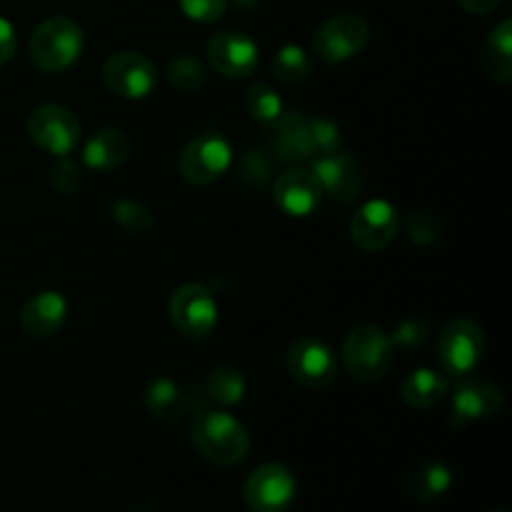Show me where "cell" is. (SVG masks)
Listing matches in <instances>:
<instances>
[{
    "label": "cell",
    "instance_id": "obj_1",
    "mask_svg": "<svg viewBox=\"0 0 512 512\" xmlns=\"http://www.w3.org/2000/svg\"><path fill=\"white\" fill-rule=\"evenodd\" d=\"M190 443L215 465H238L250 453L248 430L225 410H195Z\"/></svg>",
    "mask_w": 512,
    "mask_h": 512
},
{
    "label": "cell",
    "instance_id": "obj_2",
    "mask_svg": "<svg viewBox=\"0 0 512 512\" xmlns=\"http://www.w3.org/2000/svg\"><path fill=\"white\" fill-rule=\"evenodd\" d=\"M83 45L85 38L80 25L65 15H53L45 18L30 35V63L40 73H60L80 58Z\"/></svg>",
    "mask_w": 512,
    "mask_h": 512
},
{
    "label": "cell",
    "instance_id": "obj_3",
    "mask_svg": "<svg viewBox=\"0 0 512 512\" xmlns=\"http://www.w3.org/2000/svg\"><path fill=\"white\" fill-rule=\"evenodd\" d=\"M343 360L358 383H378L393 368V343L378 325H358L343 343Z\"/></svg>",
    "mask_w": 512,
    "mask_h": 512
},
{
    "label": "cell",
    "instance_id": "obj_4",
    "mask_svg": "<svg viewBox=\"0 0 512 512\" xmlns=\"http://www.w3.org/2000/svg\"><path fill=\"white\" fill-rule=\"evenodd\" d=\"M168 315L173 328L185 340H208L218 325V303L213 293L200 283L180 285L168 303Z\"/></svg>",
    "mask_w": 512,
    "mask_h": 512
},
{
    "label": "cell",
    "instance_id": "obj_5",
    "mask_svg": "<svg viewBox=\"0 0 512 512\" xmlns=\"http://www.w3.org/2000/svg\"><path fill=\"white\" fill-rule=\"evenodd\" d=\"M485 355V333L475 320H450L438 335V360L443 373L455 380H463L478 368Z\"/></svg>",
    "mask_w": 512,
    "mask_h": 512
},
{
    "label": "cell",
    "instance_id": "obj_6",
    "mask_svg": "<svg viewBox=\"0 0 512 512\" xmlns=\"http://www.w3.org/2000/svg\"><path fill=\"white\" fill-rule=\"evenodd\" d=\"M25 130L40 150L55 155V158L73 153L80 140V123L73 110L55 103H45L30 110Z\"/></svg>",
    "mask_w": 512,
    "mask_h": 512
},
{
    "label": "cell",
    "instance_id": "obj_7",
    "mask_svg": "<svg viewBox=\"0 0 512 512\" xmlns=\"http://www.w3.org/2000/svg\"><path fill=\"white\" fill-rule=\"evenodd\" d=\"M290 378L308 390H325L338 378V360L333 348L318 335H305L290 345L285 355Z\"/></svg>",
    "mask_w": 512,
    "mask_h": 512
},
{
    "label": "cell",
    "instance_id": "obj_8",
    "mask_svg": "<svg viewBox=\"0 0 512 512\" xmlns=\"http://www.w3.org/2000/svg\"><path fill=\"white\" fill-rule=\"evenodd\" d=\"M233 165V148L220 133H200L183 148L180 175L193 185H210Z\"/></svg>",
    "mask_w": 512,
    "mask_h": 512
},
{
    "label": "cell",
    "instance_id": "obj_9",
    "mask_svg": "<svg viewBox=\"0 0 512 512\" xmlns=\"http://www.w3.org/2000/svg\"><path fill=\"white\" fill-rule=\"evenodd\" d=\"M370 25L368 20L355 13L335 15L325 20L313 33V50L325 60V63H345L355 58L360 50L368 45Z\"/></svg>",
    "mask_w": 512,
    "mask_h": 512
},
{
    "label": "cell",
    "instance_id": "obj_10",
    "mask_svg": "<svg viewBox=\"0 0 512 512\" xmlns=\"http://www.w3.org/2000/svg\"><path fill=\"white\" fill-rule=\"evenodd\" d=\"M103 83L113 95L123 100H143L148 98L158 83V70L153 60L145 58L135 50H123L105 60Z\"/></svg>",
    "mask_w": 512,
    "mask_h": 512
},
{
    "label": "cell",
    "instance_id": "obj_11",
    "mask_svg": "<svg viewBox=\"0 0 512 512\" xmlns=\"http://www.w3.org/2000/svg\"><path fill=\"white\" fill-rule=\"evenodd\" d=\"M295 475L283 463H265L245 480L243 498L250 512H285L295 500Z\"/></svg>",
    "mask_w": 512,
    "mask_h": 512
},
{
    "label": "cell",
    "instance_id": "obj_12",
    "mask_svg": "<svg viewBox=\"0 0 512 512\" xmlns=\"http://www.w3.org/2000/svg\"><path fill=\"white\" fill-rule=\"evenodd\" d=\"M398 230V210L388 200H370V203L360 205L348 225L350 240L363 253H380V250H385L395 240Z\"/></svg>",
    "mask_w": 512,
    "mask_h": 512
},
{
    "label": "cell",
    "instance_id": "obj_13",
    "mask_svg": "<svg viewBox=\"0 0 512 512\" xmlns=\"http://www.w3.org/2000/svg\"><path fill=\"white\" fill-rule=\"evenodd\" d=\"M313 173L323 193L330 195L335 203L348 205L363 195L365 175L353 153L335 150V153L313 158Z\"/></svg>",
    "mask_w": 512,
    "mask_h": 512
},
{
    "label": "cell",
    "instance_id": "obj_14",
    "mask_svg": "<svg viewBox=\"0 0 512 512\" xmlns=\"http://www.w3.org/2000/svg\"><path fill=\"white\" fill-rule=\"evenodd\" d=\"M208 63L223 78H248L258 68V45L253 38L238 30H223L208 40Z\"/></svg>",
    "mask_w": 512,
    "mask_h": 512
},
{
    "label": "cell",
    "instance_id": "obj_15",
    "mask_svg": "<svg viewBox=\"0 0 512 512\" xmlns=\"http://www.w3.org/2000/svg\"><path fill=\"white\" fill-rule=\"evenodd\" d=\"M505 405L503 390L490 380H465L453 393V425L465 428L470 423L498 418Z\"/></svg>",
    "mask_w": 512,
    "mask_h": 512
},
{
    "label": "cell",
    "instance_id": "obj_16",
    "mask_svg": "<svg viewBox=\"0 0 512 512\" xmlns=\"http://www.w3.org/2000/svg\"><path fill=\"white\" fill-rule=\"evenodd\" d=\"M273 198L283 213L293 215V218H308L323 203L325 193L313 170L290 168L275 180Z\"/></svg>",
    "mask_w": 512,
    "mask_h": 512
},
{
    "label": "cell",
    "instance_id": "obj_17",
    "mask_svg": "<svg viewBox=\"0 0 512 512\" xmlns=\"http://www.w3.org/2000/svg\"><path fill=\"white\" fill-rule=\"evenodd\" d=\"M68 315V303L55 290H40L30 295L20 308V328L30 338H53L65 323Z\"/></svg>",
    "mask_w": 512,
    "mask_h": 512
},
{
    "label": "cell",
    "instance_id": "obj_18",
    "mask_svg": "<svg viewBox=\"0 0 512 512\" xmlns=\"http://www.w3.org/2000/svg\"><path fill=\"white\" fill-rule=\"evenodd\" d=\"M270 128V150L283 163H308L313 160L308 135V115L303 113H283Z\"/></svg>",
    "mask_w": 512,
    "mask_h": 512
},
{
    "label": "cell",
    "instance_id": "obj_19",
    "mask_svg": "<svg viewBox=\"0 0 512 512\" xmlns=\"http://www.w3.org/2000/svg\"><path fill=\"white\" fill-rule=\"evenodd\" d=\"M130 143L128 135L120 128H100L98 133L90 135L88 143L83 150V163L90 170H98V173H108V170L120 168L125 160L130 158Z\"/></svg>",
    "mask_w": 512,
    "mask_h": 512
},
{
    "label": "cell",
    "instance_id": "obj_20",
    "mask_svg": "<svg viewBox=\"0 0 512 512\" xmlns=\"http://www.w3.org/2000/svg\"><path fill=\"white\" fill-rule=\"evenodd\" d=\"M480 63L485 75L495 83L508 85L512 80V20L505 18L490 30L480 50Z\"/></svg>",
    "mask_w": 512,
    "mask_h": 512
},
{
    "label": "cell",
    "instance_id": "obj_21",
    "mask_svg": "<svg viewBox=\"0 0 512 512\" xmlns=\"http://www.w3.org/2000/svg\"><path fill=\"white\" fill-rule=\"evenodd\" d=\"M400 395H403L405 405H410V408H433V405L443 403V398L448 395V375L438 373L433 368L413 370L400 385Z\"/></svg>",
    "mask_w": 512,
    "mask_h": 512
},
{
    "label": "cell",
    "instance_id": "obj_22",
    "mask_svg": "<svg viewBox=\"0 0 512 512\" xmlns=\"http://www.w3.org/2000/svg\"><path fill=\"white\" fill-rule=\"evenodd\" d=\"M188 395L180 390L178 383L168 378H158L145 390V408L160 423H178L188 413Z\"/></svg>",
    "mask_w": 512,
    "mask_h": 512
},
{
    "label": "cell",
    "instance_id": "obj_23",
    "mask_svg": "<svg viewBox=\"0 0 512 512\" xmlns=\"http://www.w3.org/2000/svg\"><path fill=\"white\" fill-rule=\"evenodd\" d=\"M453 485V473L445 463L430 460V463L418 465L408 478V493L410 498L418 500L420 505L438 503Z\"/></svg>",
    "mask_w": 512,
    "mask_h": 512
},
{
    "label": "cell",
    "instance_id": "obj_24",
    "mask_svg": "<svg viewBox=\"0 0 512 512\" xmlns=\"http://www.w3.org/2000/svg\"><path fill=\"white\" fill-rule=\"evenodd\" d=\"M205 400L220 405V408H230L238 405L245 398V378L240 370L235 368H218L208 375V383L203 388Z\"/></svg>",
    "mask_w": 512,
    "mask_h": 512
},
{
    "label": "cell",
    "instance_id": "obj_25",
    "mask_svg": "<svg viewBox=\"0 0 512 512\" xmlns=\"http://www.w3.org/2000/svg\"><path fill=\"white\" fill-rule=\"evenodd\" d=\"M270 68H273V75L280 83L298 85L310 78L313 65H310V58L305 55L303 48H298V45H283V48L275 53Z\"/></svg>",
    "mask_w": 512,
    "mask_h": 512
},
{
    "label": "cell",
    "instance_id": "obj_26",
    "mask_svg": "<svg viewBox=\"0 0 512 512\" xmlns=\"http://www.w3.org/2000/svg\"><path fill=\"white\" fill-rule=\"evenodd\" d=\"M110 215H113L115 223L125 230L128 235H148L150 230L155 228V215L153 210L145 208L143 203L138 200H130V198H120L110 205Z\"/></svg>",
    "mask_w": 512,
    "mask_h": 512
},
{
    "label": "cell",
    "instance_id": "obj_27",
    "mask_svg": "<svg viewBox=\"0 0 512 512\" xmlns=\"http://www.w3.org/2000/svg\"><path fill=\"white\" fill-rule=\"evenodd\" d=\"M168 83L180 93H195L205 83V65L195 55H175L165 65Z\"/></svg>",
    "mask_w": 512,
    "mask_h": 512
},
{
    "label": "cell",
    "instance_id": "obj_28",
    "mask_svg": "<svg viewBox=\"0 0 512 512\" xmlns=\"http://www.w3.org/2000/svg\"><path fill=\"white\" fill-rule=\"evenodd\" d=\"M245 108H248L250 118L270 125L283 115V100H280L278 90L270 88L268 83H253L245 95Z\"/></svg>",
    "mask_w": 512,
    "mask_h": 512
},
{
    "label": "cell",
    "instance_id": "obj_29",
    "mask_svg": "<svg viewBox=\"0 0 512 512\" xmlns=\"http://www.w3.org/2000/svg\"><path fill=\"white\" fill-rule=\"evenodd\" d=\"M308 135H310V148H313V158L328 155L340 150V128L330 118L323 115H313L308 118Z\"/></svg>",
    "mask_w": 512,
    "mask_h": 512
},
{
    "label": "cell",
    "instance_id": "obj_30",
    "mask_svg": "<svg viewBox=\"0 0 512 512\" xmlns=\"http://www.w3.org/2000/svg\"><path fill=\"white\" fill-rule=\"evenodd\" d=\"M405 228H408L410 240L418 245H435L445 233L443 220L435 213H425V210L410 213L408 220H405Z\"/></svg>",
    "mask_w": 512,
    "mask_h": 512
},
{
    "label": "cell",
    "instance_id": "obj_31",
    "mask_svg": "<svg viewBox=\"0 0 512 512\" xmlns=\"http://www.w3.org/2000/svg\"><path fill=\"white\" fill-rule=\"evenodd\" d=\"M50 183H53V188L58 190V193L73 195L78 193L80 183H83V170H80V165L75 163V160L63 155V158L55 160V165L50 168Z\"/></svg>",
    "mask_w": 512,
    "mask_h": 512
},
{
    "label": "cell",
    "instance_id": "obj_32",
    "mask_svg": "<svg viewBox=\"0 0 512 512\" xmlns=\"http://www.w3.org/2000/svg\"><path fill=\"white\" fill-rule=\"evenodd\" d=\"M390 343L398 345V348L403 350H418L420 345L428 343V325L420 318L400 320V323L395 325L393 335H390Z\"/></svg>",
    "mask_w": 512,
    "mask_h": 512
},
{
    "label": "cell",
    "instance_id": "obj_33",
    "mask_svg": "<svg viewBox=\"0 0 512 512\" xmlns=\"http://www.w3.org/2000/svg\"><path fill=\"white\" fill-rule=\"evenodd\" d=\"M180 10L185 18L195 20V23H218L228 10V0H178Z\"/></svg>",
    "mask_w": 512,
    "mask_h": 512
},
{
    "label": "cell",
    "instance_id": "obj_34",
    "mask_svg": "<svg viewBox=\"0 0 512 512\" xmlns=\"http://www.w3.org/2000/svg\"><path fill=\"white\" fill-rule=\"evenodd\" d=\"M240 178L253 185H265L270 180V160L260 150H248L240 160Z\"/></svg>",
    "mask_w": 512,
    "mask_h": 512
},
{
    "label": "cell",
    "instance_id": "obj_35",
    "mask_svg": "<svg viewBox=\"0 0 512 512\" xmlns=\"http://www.w3.org/2000/svg\"><path fill=\"white\" fill-rule=\"evenodd\" d=\"M18 48V38H15V28L5 18H0V68L8 63Z\"/></svg>",
    "mask_w": 512,
    "mask_h": 512
},
{
    "label": "cell",
    "instance_id": "obj_36",
    "mask_svg": "<svg viewBox=\"0 0 512 512\" xmlns=\"http://www.w3.org/2000/svg\"><path fill=\"white\" fill-rule=\"evenodd\" d=\"M455 3H458L460 8L468 10V13H473V15H488V13H493L495 8H498L500 0H455Z\"/></svg>",
    "mask_w": 512,
    "mask_h": 512
},
{
    "label": "cell",
    "instance_id": "obj_37",
    "mask_svg": "<svg viewBox=\"0 0 512 512\" xmlns=\"http://www.w3.org/2000/svg\"><path fill=\"white\" fill-rule=\"evenodd\" d=\"M233 3H235V5H240V8L250 10V8H258L260 0H233Z\"/></svg>",
    "mask_w": 512,
    "mask_h": 512
}]
</instances>
